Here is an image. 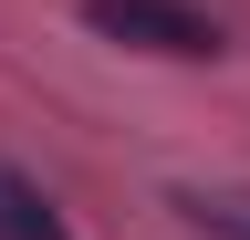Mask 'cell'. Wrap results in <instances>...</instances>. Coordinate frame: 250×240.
<instances>
[{"label": "cell", "instance_id": "1", "mask_svg": "<svg viewBox=\"0 0 250 240\" xmlns=\"http://www.w3.org/2000/svg\"><path fill=\"white\" fill-rule=\"evenodd\" d=\"M83 21H94L104 42L167 52V63H208V52H219V21L188 11V0H83Z\"/></svg>", "mask_w": 250, "mask_h": 240}, {"label": "cell", "instance_id": "3", "mask_svg": "<svg viewBox=\"0 0 250 240\" xmlns=\"http://www.w3.org/2000/svg\"><path fill=\"white\" fill-rule=\"evenodd\" d=\"M0 240H73V230H62V209L31 188V177L0 167Z\"/></svg>", "mask_w": 250, "mask_h": 240}, {"label": "cell", "instance_id": "2", "mask_svg": "<svg viewBox=\"0 0 250 240\" xmlns=\"http://www.w3.org/2000/svg\"><path fill=\"white\" fill-rule=\"evenodd\" d=\"M198 240H250V188H177L167 198Z\"/></svg>", "mask_w": 250, "mask_h": 240}]
</instances>
